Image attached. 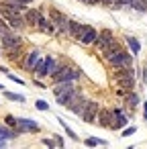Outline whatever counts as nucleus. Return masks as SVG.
I'll return each mask as SVG.
<instances>
[{
    "mask_svg": "<svg viewBox=\"0 0 147 149\" xmlns=\"http://www.w3.org/2000/svg\"><path fill=\"white\" fill-rule=\"evenodd\" d=\"M125 102H127V104H129V106H131V108H135V106H137V104H139V96H137V94H133V92H131V94H127V98H125Z\"/></svg>",
    "mask_w": 147,
    "mask_h": 149,
    "instance_id": "5701e85b",
    "label": "nucleus"
},
{
    "mask_svg": "<svg viewBox=\"0 0 147 149\" xmlns=\"http://www.w3.org/2000/svg\"><path fill=\"white\" fill-rule=\"evenodd\" d=\"M0 90H4V86H2V84H0Z\"/></svg>",
    "mask_w": 147,
    "mask_h": 149,
    "instance_id": "4c0bfd02",
    "label": "nucleus"
},
{
    "mask_svg": "<svg viewBox=\"0 0 147 149\" xmlns=\"http://www.w3.org/2000/svg\"><path fill=\"white\" fill-rule=\"evenodd\" d=\"M43 143H45L47 147H55V145H57V141H53V139H43Z\"/></svg>",
    "mask_w": 147,
    "mask_h": 149,
    "instance_id": "7c9ffc66",
    "label": "nucleus"
},
{
    "mask_svg": "<svg viewBox=\"0 0 147 149\" xmlns=\"http://www.w3.org/2000/svg\"><path fill=\"white\" fill-rule=\"evenodd\" d=\"M121 49H123V47H121L116 41H112V43H110V45L102 51V53H104V57H110V55H114V53H116V51H121Z\"/></svg>",
    "mask_w": 147,
    "mask_h": 149,
    "instance_id": "6ab92c4d",
    "label": "nucleus"
},
{
    "mask_svg": "<svg viewBox=\"0 0 147 149\" xmlns=\"http://www.w3.org/2000/svg\"><path fill=\"white\" fill-rule=\"evenodd\" d=\"M35 106H37L39 110H49V104H47L45 100H37V102H35Z\"/></svg>",
    "mask_w": 147,
    "mask_h": 149,
    "instance_id": "cd10ccee",
    "label": "nucleus"
},
{
    "mask_svg": "<svg viewBox=\"0 0 147 149\" xmlns=\"http://www.w3.org/2000/svg\"><path fill=\"white\" fill-rule=\"evenodd\" d=\"M112 2H114V0H100L102 6H112Z\"/></svg>",
    "mask_w": 147,
    "mask_h": 149,
    "instance_id": "72a5a7b5",
    "label": "nucleus"
},
{
    "mask_svg": "<svg viewBox=\"0 0 147 149\" xmlns=\"http://www.w3.org/2000/svg\"><path fill=\"white\" fill-rule=\"evenodd\" d=\"M135 131H137V127H125V129H123V137H129V135H133Z\"/></svg>",
    "mask_w": 147,
    "mask_h": 149,
    "instance_id": "c85d7f7f",
    "label": "nucleus"
},
{
    "mask_svg": "<svg viewBox=\"0 0 147 149\" xmlns=\"http://www.w3.org/2000/svg\"><path fill=\"white\" fill-rule=\"evenodd\" d=\"M17 131H19V133H27V131H31V133H39V125H37L35 120H31V118H19Z\"/></svg>",
    "mask_w": 147,
    "mask_h": 149,
    "instance_id": "6e6552de",
    "label": "nucleus"
},
{
    "mask_svg": "<svg viewBox=\"0 0 147 149\" xmlns=\"http://www.w3.org/2000/svg\"><path fill=\"white\" fill-rule=\"evenodd\" d=\"M2 45H4V49H13V47H19V45H23V41H21V37L19 35H15V33H2Z\"/></svg>",
    "mask_w": 147,
    "mask_h": 149,
    "instance_id": "0eeeda50",
    "label": "nucleus"
},
{
    "mask_svg": "<svg viewBox=\"0 0 147 149\" xmlns=\"http://www.w3.org/2000/svg\"><path fill=\"white\" fill-rule=\"evenodd\" d=\"M49 19H51V23H53V25H57V27L65 21V17H63L57 8H51V10H49Z\"/></svg>",
    "mask_w": 147,
    "mask_h": 149,
    "instance_id": "2eb2a0df",
    "label": "nucleus"
},
{
    "mask_svg": "<svg viewBox=\"0 0 147 149\" xmlns=\"http://www.w3.org/2000/svg\"><path fill=\"white\" fill-rule=\"evenodd\" d=\"M8 29H6V25H4V21H2V17H0V33H6Z\"/></svg>",
    "mask_w": 147,
    "mask_h": 149,
    "instance_id": "2f4dec72",
    "label": "nucleus"
},
{
    "mask_svg": "<svg viewBox=\"0 0 147 149\" xmlns=\"http://www.w3.org/2000/svg\"><path fill=\"white\" fill-rule=\"evenodd\" d=\"M21 2H23V4H31V2H33V0H21Z\"/></svg>",
    "mask_w": 147,
    "mask_h": 149,
    "instance_id": "e433bc0d",
    "label": "nucleus"
},
{
    "mask_svg": "<svg viewBox=\"0 0 147 149\" xmlns=\"http://www.w3.org/2000/svg\"><path fill=\"white\" fill-rule=\"evenodd\" d=\"M6 76H8V80H13V82H17V84H21V86H23V84H25V82H23V80H21V78H17V76H15V74H6Z\"/></svg>",
    "mask_w": 147,
    "mask_h": 149,
    "instance_id": "c756f323",
    "label": "nucleus"
},
{
    "mask_svg": "<svg viewBox=\"0 0 147 149\" xmlns=\"http://www.w3.org/2000/svg\"><path fill=\"white\" fill-rule=\"evenodd\" d=\"M4 98L6 100H13V102H25V96L23 94H17V92H4Z\"/></svg>",
    "mask_w": 147,
    "mask_h": 149,
    "instance_id": "412c9836",
    "label": "nucleus"
},
{
    "mask_svg": "<svg viewBox=\"0 0 147 149\" xmlns=\"http://www.w3.org/2000/svg\"><path fill=\"white\" fill-rule=\"evenodd\" d=\"M23 17H25L27 25H37V23H39V19H41L43 15H41V10H39V8H27V10L23 13Z\"/></svg>",
    "mask_w": 147,
    "mask_h": 149,
    "instance_id": "f8f14e48",
    "label": "nucleus"
},
{
    "mask_svg": "<svg viewBox=\"0 0 147 149\" xmlns=\"http://www.w3.org/2000/svg\"><path fill=\"white\" fill-rule=\"evenodd\" d=\"M82 31H84V25H80L78 21H72V25H70V37L72 39H80Z\"/></svg>",
    "mask_w": 147,
    "mask_h": 149,
    "instance_id": "4468645a",
    "label": "nucleus"
},
{
    "mask_svg": "<svg viewBox=\"0 0 147 149\" xmlns=\"http://www.w3.org/2000/svg\"><path fill=\"white\" fill-rule=\"evenodd\" d=\"M39 59H41V53H39L37 49L29 51V53H27V57H25V61H23V68H25L27 72H33V70H35V65L39 63Z\"/></svg>",
    "mask_w": 147,
    "mask_h": 149,
    "instance_id": "423d86ee",
    "label": "nucleus"
},
{
    "mask_svg": "<svg viewBox=\"0 0 147 149\" xmlns=\"http://www.w3.org/2000/svg\"><path fill=\"white\" fill-rule=\"evenodd\" d=\"M37 27H39L41 31H45V33H51V31H53V23H51V19H45V17L39 19Z\"/></svg>",
    "mask_w": 147,
    "mask_h": 149,
    "instance_id": "dca6fc26",
    "label": "nucleus"
},
{
    "mask_svg": "<svg viewBox=\"0 0 147 149\" xmlns=\"http://www.w3.org/2000/svg\"><path fill=\"white\" fill-rule=\"evenodd\" d=\"M127 43H129V47H131V53H133V55H137V53L141 51V43H139L135 37H127Z\"/></svg>",
    "mask_w": 147,
    "mask_h": 149,
    "instance_id": "a211bd4d",
    "label": "nucleus"
},
{
    "mask_svg": "<svg viewBox=\"0 0 147 149\" xmlns=\"http://www.w3.org/2000/svg\"><path fill=\"white\" fill-rule=\"evenodd\" d=\"M106 59H108V63H110L112 68H129V65L133 63V55H131L129 51H125V49L116 51L114 55H110V57H106Z\"/></svg>",
    "mask_w": 147,
    "mask_h": 149,
    "instance_id": "f257e3e1",
    "label": "nucleus"
},
{
    "mask_svg": "<svg viewBox=\"0 0 147 149\" xmlns=\"http://www.w3.org/2000/svg\"><path fill=\"white\" fill-rule=\"evenodd\" d=\"M70 25H72V21H70V19H65V21L57 27V33H59V35H63V37H70Z\"/></svg>",
    "mask_w": 147,
    "mask_h": 149,
    "instance_id": "aec40b11",
    "label": "nucleus"
},
{
    "mask_svg": "<svg viewBox=\"0 0 147 149\" xmlns=\"http://www.w3.org/2000/svg\"><path fill=\"white\" fill-rule=\"evenodd\" d=\"M96 39H98V31H96L94 27H90V25H84V31H82V35H80V43L92 45V43H96Z\"/></svg>",
    "mask_w": 147,
    "mask_h": 149,
    "instance_id": "20e7f679",
    "label": "nucleus"
},
{
    "mask_svg": "<svg viewBox=\"0 0 147 149\" xmlns=\"http://www.w3.org/2000/svg\"><path fill=\"white\" fill-rule=\"evenodd\" d=\"M74 90H76V84L72 80H65V82H57V88L53 90V94L55 96H61V94H70Z\"/></svg>",
    "mask_w": 147,
    "mask_h": 149,
    "instance_id": "9d476101",
    "label": "nucleus"
},
{
    "mask_svg": "<svg viewBox=\"0 0 147 149\" xmlns=\"http://www.w3.org/2000/svg\"><path fill=\"white\" fill-rule=\"evenodd\" d=\"M86 147H96V145H106V141H100V139H94V137H88L86 141Z\"/></svg>",
    "mask_w": 147,
    "mask_h": 149,
    "instance_id": "b1692460",
    "label": "nucleus"
},
{
    "mask_svg": "<svg viewBox=\"0 0 147 149\" xmlns=\"http://www.w3.org/2000/svg\"><path fill=\"white\" fill-rule=\"evenodd\" d=\"M8 53V59H19V55H21V51H23V45H19V47H13V49H6Z\"/></svg>",
    "mask_w": 147,
    "mask_h": 149,
    "instance_id": "4be33fe9",
    "label": "nucleus"
},
{
    "mask_svg": "<svg viewBox=\"0 0 147 149\" xmlns=\"http://www.w3.org/2000/svg\"><path fill=\"white\" fill-rule=\"evenodd\" d=\"M59 125H61V129H63V131H65V133L70 135V139H74V141H78V135H76V133H74V131H72V129H70V127H68V125H65V123H63L61 118H59Z\"/></svg>",
    "mask_w": 147,
    "mask_h": 149,
    "instance_id": "a878e982",
    "label": "nucleus"
},
{
    "mask_svg": "<svg viewBox=\"0 0 147 149\" xmlns=\"http://www.w3.org/2000/svg\"><path fill=\"white\" fill-rule=\"evenodd\" d=\"M114 41V37H112V33L108 31V29H104V31H100L98 33V39H96V47L100 49V51H104L110 43Z\"/></svg>",
    "mask_w": 147,
    "mask_h": 149,
    "instance_id": "39448f33",
    "label": "nucleus"
},
{
    "mask_svg": "<svg viewBox=\"0 0 147 149\" xmlns=\"http://www.w3.org/2000/svg\"><path fill=\"white\" fill-rule=\"evenodd\" d=\"M84 4H88V6H94V4H100V0H84Z\"/></svg>",
    "mask_w": 147,
    "mask_h": 149,
    "instance_id": "473e14b6",
    "label": "nucleus"
},
{
    "mask_svg": "<svg viewBox=\"0 0 147 149\" xmlns=\"http://www.w3.org/2000/svg\"><path fill=\"white\" fill-rule=\"evenodd\" d=\"M143 118L147 120V102H143Z\"/></svg>",
    "mask_w": 147,
    "mask_h": 149,
    "instance_id": "c9c22d12",
    "label": "nucleus"
},
{
    "mask_svg": "<svg viewBox=\"0 0 147 149\" xmlns=\"http://www.w3.org/2000/svg\"><path fill=\"white\" fill-rule=\"evenodd\" d=\"M80 76H82V72H80V70L61 65V68H59V70L53 74V80H55V82H65V80H72V82H76Z\"/></svg>",
    "mask_w": 147,
    "mask_h": 149,
    "instance_id": "f03ea898",
    "label": "nucleus"
},
{
    "mask_svg": "<svg viewBox=\"0 0 147 149\" xmlns=\"http://www.w3.org/2000/svg\"><path fill=\"white\" fill-rule=\"evenodd\" d=\"M15 137H19V131L17 129H0V139L8 141V139H15Z\"/></svg>",
    "mask_w": 147,
    "mask_h": 149,
    "instance_id": "f3484780",
    "label": "nucleus"
},
{
    "mask_svg": "<svg viewBox=\"0 0 147 149\" xmlns=\"http://www.w3.org/2000/svg\"><path fill=\"white\" fill-rule=\"evenodd\" d=\"M141 82H143V84L147 82V70H143V72H141Z\"/></svg>",
    "mask_w": 147,
    "mask_h": 149,
    "instance_id": "f704fd0d",
    "label": "nucleus"
},
{
    "mask_svg": "<svg viewBox=\"0 0 147 149\" xmlns=\"http://www.w3.org/2000/svg\"><path fill=\"white\" fill-rule=\"evenodd\" d=\"M112 116H114V118H112V123H110V129H123V127H127V120H129V118H127L118 108L112 110Z\"/></svg>",
    "mask_w": 147,
    "mask_h": 149,
    "instance_id": "9b49d317",
    "label": "nucleus"
},
{
    "mask_svg": "<svg viewBox=\"0 0 147 149\" xmlns=\"http://www.w3.org/2000/svg\"><path fill=\"white\" fill-rule=\"evenodd\" d=\"M96 123H98L100 127L108 129L110 123H112V112H110L108 108H100V110H98V116H96Z\"/></svg>",
    "mask_w": 147,
    "mask_h": 149,
    "instance_id": "1a4fd4ad",
    "label": "nucleus"
},
{
    "mask_svg": "<svg viewBox=\"0 0 147 149\" xmlns=\"http://www.w3.org/2000/svg\"><path fill=\"white\" fill-rule=\"evenodd\" d=\"M82 2H84V0H82Z\"/></svg>",
    "mask_w": 147,
    "mask_h": 149,
    "instance_id": "58836bf2",
    "label": "nucleus"
},
{
    "mask_svg": "<svg viewBox=\"0 0 147 149\" xmlns=\"http://www.w3.org/2000/svg\"><path fill=\"white\" fill-rule=\"evenodd\" d=\"M4 123H6L8 127L17 129V125H19V118H17V116H13V114H6V116H4Z\"/></svg>",
    "mask_w": 147,
    "mask_h": 149,
    "instance_id": "393cba45",
    "label": "nucleus"
},
{
    "mask_svg": "<svg viewBox=\"0 0 147 149\" xmlns=\"http://www.w3.org/2000/svg\"><path fill=\"white\" fill-rule=\"evenodd\" d=\"M98 110H100L98 102H96V100H88V106H86V110H84V114H82V120L88 123V125L94 123L96 116H98Z\"/></svg>",
    "mask_w": 147,
    "mask_h": 149,
    "instance_id": "7ed1b4c3",
    "label": "nucleus"
},
{
    "mask_svg": "<svg viewBox=\"0 0 147 149\" xmlns=\"http://www.w3.org/2000/svg\"><path fill=\"white\" fill-rule=\"evenodd\" d=\"M125 6H129V0H114L110 8H114V10H121V8H125Z\"/></svg>",
    "mask_w": 147,
    "mask_h": 149,
    "instance_id": "bb28decb",
    "label": "nucleus"
},
{
    "mask_svg": "<svg viewBox=\"0 0 147 149\" xmlns=\"http://www.w3.org/2000/svg\"><path fill=\"white\" fill-rule=\"evenodd\" d=\"M86 106H88V98H84V96H80V98H78V102H76V104H74V106H72L70 110H72L74 114H78V116H82V114H84V110H86Z\"/></svg>",
    "mask_w": 147,
    "mask_h": 149,
    "instance_id": "ddd939ff",
    "label": "nucleus"
}]
</instances>
